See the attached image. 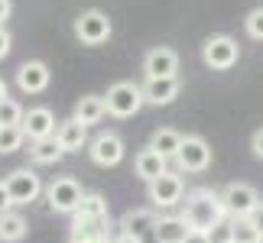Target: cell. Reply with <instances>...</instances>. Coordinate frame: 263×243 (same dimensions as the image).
I'll return each instance as SVG.
<instances>
[{"label": "cell", "instance_id": "cell-1", "mask_svg": "<svg viewBox=\"0 0 263 243\" xmlns=\"http://www.w3.org/2000/svg\"><path fill=\"white\" fill-rule=\"evenodd\" d=\"M228 211L224 201H221V191L215 188H192L185 191V201H182V220H185L189 230H198V234H211L218 224H224Z\"/></svg>", "mask_w": 263, "mask_h": 243}, {"label": "cell", "instance_id": "cell-2", "mask_svg": "<svg viewBox=\"0 0 263 243\" xmlns=\"http://www.w3.org/2000/svg\"><path fill=\"white\" fill-rule=\"evenodd\" d=\"M104 104H107V114L110 117H120V120H124V117L140 114V107L146 104V97H143V88L134 85V81H117V85L107 88Z\"/></svg>", "mask_w": 263, "mask_h": 243}, {"label": "cell", "instance_id": "cell-3", "mask_svg": "<svg viewBox=\"0 0 263 243\" xmlns=\"http://www.w3.org/2000/svg\"><path fill=\"white\" fill-rule=\"evenodd\" d=\"M46 198H49V208H52L55 214H75V208L82 205V198H85V188L78 185L72 175H62V178L49 181Z\"/></svg>", "mask_w": 263, "mask_h": 243}, {"label": "cell", "instance_id": "cell-4", "mask_svg": "<svg viewBox=\"0 0 263 243\" xmlns=\"http://www.w3.org/2000/svg\"><path fill=\"white\" fill-rule=\"evenodd\" d=\"M221 201H224V211L231 220L237 217H250L260 205V195L254 185H247V181H231V185L221 191Z\"/></svg>", "mask_w": 263, "mask_h": 243}, {"label": "cell", "instance_id": "cell-5", "mask_svg": "<svg viewBox=\"0 0 263 243\" xmlns=\"http://www.w3.org/2000/svg\"><path fill=\"white\" fill-rule=\"evenodd\" d=\"M237 58H240V49L231 36H211V39H205V46H201V62L208 68H215V72L234 68Z\"/></svg>", "mask_w": 263, "mask_h": 243}, {"label": "cell", "instance_id": "cell-6", "mask_svg": "<svg viewBox=\"0 0 263 243\" xmlns=\"http://www.w3.org/2000/svg\"><path fill=\"white\" fill-rule=\"evenodd\" d=\"M146 195H149V201H153L156 208H176V205H182V198H185V181H182L179 172L169 169L156 181H149Z\"/></svg>", "mask_w": 263, "mask_h": 243}, {"label": "cell", "instance_id": "cell-7", "mask_svg": "<svg viewBox=\"0 0 263 243\" xmlns=\"http://www.w3.org/2000/svg\"><path fill=\"white\" fill-rule=\"evenodd\" d=\"M4 185H7V195L13 205H33L43 195V181H39V175L33 169H13L4 178Z\"/></svg>", "mask_w": 263, "mask_h": 243}, {"label": "cell", "instance_id": "cell-8", "mask_svg": "<svg viewBox=\"0 0 263 243\" xmlns=\"http://www.w3.org/2000/svg\"><path fill=\"white\" fill-rule=\"evenodd\" d=\"M75 36H78V43H85V46L107 43L110 39V16L101 13V10H85V13L75 19Z\"/></svg>", "mask_w": 263, "mask_h": 243}, {"label": "cell", "instance_id": "cell-9", "mask_svg": "<svg viewBox=\"0 0 263 243\" xmlns=\"http://www.w3.org/2000/svg\"><path fill=\"white\" fill-rule=\"evenodd\" d=\"M176 166H179V172H205L211 166V146L201 136H182Z\"/></svg>", "mask_w": 263, "mask_h": 243}, {"label": "cell", "instance_id": "cell-10", "mask_svg": "<svg viewBox=\"0 0 263 243\" xmlns=\"http://www.w3.org/2000/svg\"><path fill=\"white\" fill-rule=\"evenodd\" d=\"M156 214L153 211H146V208H137V211H127L124 220H120V234H127V237H134L137 243H159L156 237Z\"/></svg>", "mask_w": 263, "mask_h": 243}, {"label": "cell", "instance_id": "cell-11", "mask_svg": "<svg viewBox=\"0 0 263 243\" xmlns=\"http://www.w3.org/2000/svg\"><path fill=\"white\" fill-rule=\"evenodd\" d=\"M110 214L107 217H72V230H68V243H110Z\"/></svg>", "mask_w": 263, "mask_h": 243}, {"label": "cell", "instance_id": "cell-12", "mask_svg": "<svg viewBox=\"0 0 263 243\" xmlns=\"http://www.w3.org/2000/svg\"><path fill=\"white\" fill-rule=\"evenodd\" d=\"M88 156H91L95 166L110 169V166H117V162L124 159V139H120L117 133H98L88 143Z\"/></svg>", "mask_w": 263, "mask_h": 243}, {"label": "cell", "instance_id": "cell-13", "mask_svg": "<svg viewBox=\"0 0 263 243\" xmlns=\"http://www.w3.org/2000/svg\"><path fill=\"white\" fill-rule=\"evenodd\" d=\"M179 72V52L169 46H156L143 55V75L146 78H173Z\"/></svg>", "mask_w": 263, "mask_h": 243}, {"label": "cell", "instance_id": "cell-14", "mask_svg": "<svg viewBox=\"0 0 263 243\" xmlns=\"http://www.w3.org/2000/svg\"><path fill=\"white\" fill-rule=\"evenodd\" d=\"M23 133L26 139L33 143V139H46V136H55V114L49 107H29L26 114H23Z\"/></svg>", "mask_w": 263, "mask_h": 243}, {"label": "cell", "instance_id": "cell-15", "mask_svg": "<svg viewBox=\"0 0 263 243\" xmlns=\"http://www.w3.org/2000/svg\"><path fill=\"white\" fill-rule=\"evenodd\" d=\"M49 78H52V72H49V65L39 62V58H29V62H23L16 68V85H20V91H26V94L46 91Z\"/></svg>", "mask_w": 263, "mask_h": 243}, {"label": "cell", "instance_id": "cell-16", "mask_svg": "<svg viewBox=\"0 0 263 243\" xmlns=\"http://www.w3.org/2000/svg\"><path fill=\"white\" fill-rule=\"evenodd\" d=\"M179 91H182L179 75H173V78H146V85H143V97H146V104L166 107V104H173V100L179 97Z\"/></svg>", "mask_w": 263, "mask_h": 243}, {"label": "cell", "instance_id": "cell-17", "mask_svg": "<svg viewBox=\"0 0 263 243\" xmlns=\"http://www.w3.org/2000/svg\"><path fill=\"white\" fill-rule=\"evenodd\" d=\"M55 139H59V146H62L65 153H82V149L88 146V127L82 124V120L68 117V120H62V124H59Z\"/></svg>", "mask_w": 263, "mask_h": 243}, {"label": "cell", "instance_id": "cell-18", "mask_svg": "<svg viewBox=\"0 0 263 243\" xmlns=\"http://www.w3.org/2000/svg\"><path fill=\"white\" fill-rule=\"evenodd\" d=\"M134 169H137V175L149 185V181H156L163 172H169V159L159 156L153 146H146V149H140V153L134 156Z\"/></svg>", "mask_w": 263, "mask_h": 243}, {"label": "cell", "instance_id": "cell-19", "mask_svg": "<svg viewBox=\"0 0 263 243\" xmlns=\"http://www.w3.org/2000/svg\"><path fill=\"white\" fill-rule=\"evenodd\" d=\"M65 156V149L59 146L55 136H46V139H33L29 143V159L36 162V166H55L59 159Z\"/></svg>", "mask_w": 263, "mask_h": 243}, {"label": "cell", "instance_id": "cell-20", "mask_svg": "<svg viewBox=\"0 0 263 243\" xmlns=\"http://www.w3.org/2000/svg\"><path fill=\"white\" fill-rule=\"evenodd\" d=\"M107 114V104H104V97L101 94H85V97H78V104H75V120H82L85 127H91V124H98L101 117Z\"/></svg>", "mask_w": 263, "mask_h": 243}, {"label": "cell", "instance_id": "cell-21", "mask_svg": "<svg viewBox=\"0 0 263 243\" xmlns=\"http://www.w3.org/2000/svg\"><path fill=\"white\" fill-rule=\"evenodd\" d=\"M156 237H159V243H185L189 227H185V220H182V214L159 217L156 220Z\"/></svg>", "mask_w": 263, "mask_h": 243}, {"label": "cell", "instance_id": "cell-22", "mask_svg": "<svg viewBox=\"0 0 263 243\" xmlns=\"http://www.w3.org/2000/svg\"><path fill=\"white\" fill-rule=\"evenodd\" d=\"M26 230H29V224H26L23 214H16V211L0 214V243H16V240H23Z\"/></svg>", "mask_w": 263, "mask_h": 243}, {"label": "cell", "instance_id": "cell-23", "mask_svg": "<svg viewBox=\"0 0 263 243\" xmlns=\"http://www.w3.org/2000/svg\"><path fill=\"white\" fill-rule=\"evenodd\" d=\"M149 146H153L159 156H166V159H176L179 146H182V133H176V130L163 127V130H156V133L149 136Z\"/></svg>", "mask_w": 263, "mask_h": 243}, {"label": "cell", "instance_id": "cell-24", "mask_svg": "<svg viewBox=\"0 0 263 243\" xmlns=\"http://www.w3.org/2000/svg\"><path fill=\"white\" fill-rule=\"evenodd\" d=\"M107 214H110V208H107L104 195H98V191H85L82 205L75 208V214H72V217L85 220V217H107Z\"/></svg>", "mask_w": 263, "mask_h": 243}, {"label": "cell", "instance_id": "cell-25", "mask_svg": "<svg viewBox=\"0 0 263 243\" xmlns=\"http://www.w3.org/2000/svg\"><path fill=\"white\" fill-rule=\"evenodd\" d=\"M231 243H260V230L254 227L250 217L231 220Z\"/></svg>", "mask_w": 263, "mask_h": 243}, {"label": "cell", "instance_id": "cell-26", "mask_svg": "<svg viewBox=\"0 0 263 243\" xmlns=\"http://www.w3.org/2000/svg\"><path fill=\"white\" fill-rule=\"evenodd\" d=\"M23 139H26V133H23V127H0V153H16L20 146H23Z\"/></svg>", "mask_w": 263, "mask_h": 243}, {"label": "cell", "instance_id": "cell-27", "mask_svg": "<svg viewBox=\"0 0 263 243\" xmlns=\"http://www.w3.org/2000/svg\"><path fill=\"white\" fill-rule=\"evenodd\" d=\"M23 114H26V110L20 107L13 97L0 100V127H20V124H23Z\"/></svg>", "mask_w": 263, "mask_h": 243}, {"label": "cell", "instance_id": "cell-28", "mask_svg": "<svg viewBox=\"0 0 263 243\" xmlns=\"http://www.w3.org/2000/svg\"><path fill=\"white\" fill-rule=\"evenodd\" d=\"M244 26H247V36L263 39V7L250 10V13H247V19H244Z\"/></svg>", "mask_w": 263, "mask_h": 243}, {"label": "cell", "instance_id": "cell-29", "mask_svg": "<svg viewBox=\"0 0 263 243\" xmlns=\"http://www.w3.org/2000/svg\"><path fill=\"white\" fill-rule=\"evenodd\" d=\"M250 149H254V156H257V159H263V127L257 130L254 136H250Z\"/></svg>", "mask_w": 263, "mask_h": 243}, {"label": "cell", "instance_id": "cell-30", "mask_svg": "<svg viewBox=\"0 0 263 243\" xmlns=\"http://www.w3.org/2000/svg\"><path fill=\"white\" fill-rule=\"evenodd\" d=\"M10 46H13V39H10V33H7V26H0V58H7V52H10Z\"/></svg>", "mask_w": 263, "mask_h": 243}, {"label": "cell", "instance_id": "cell-31", "mask_svg": "<svg viewBox=\"0 0 263 243\" xmlns=\"http://www.w3.org/2000/svg\"><path fill=\"white\" fill-rule=\"evenodd\" d=\"M7 211H13V201H10V195H7V185L0 181V214H7Z\"/></svg>", "mask_w": 263, "mask_h": 243}, {"label": "cell", "instance_id": "cell-32", "mask_svg": "<svg viewBox=\"0 0 263 243\" xmlns=\"http://www.w3.org/2000/svg\"><path fill=\"white\" fill-rule=\"evenodd\" d=\"M10 13H13V4H10V0H0V26H7Z\"/></svg>", "mask_w": 263, "mask_h": 243}, {"label": "cell", "instance_id": "cell-33", "mask_svg": "<svg viewBox=\"0 0 263 243\" xmlns=\"http://www.w3.org/2000/svg\"><path fill=\"white\" fill-rule=\"evenodd\" d=\"M250 220H254V227L260 230V237H263V201L257 205V211H254V214H250Z\"/></svg>", "mask_w": 263, "mask_h": 243}, {"label": "cell", "instance_id": "cell-34", "mask_svg": "<svg viewBox=\"0 0 263 243\" xmlns=\"http://www.w3.org/2000/svg\"><path fill=\"white\" fill-rule=\"evenodd\" d=\"M185 243H211V237H208V234H198V230H189Z\"/></svg>", "mask_w": 263, "mask_h": 243}, {"label": "cell", "instance_id": "cell-35", "mask_svg": "<svg viewBox=\"0 0 263 243\" xmlns=\"http://www.w3.org/2000/svg\"><path fill=\"white\" fill-rule=\"evenodd\" d=\"M110 243H137V240L127 237V234H114V240H110Z\"/></svg>", "mask_w": 263, "mask_h": 243}, {"label": "cell", "instance_id": "cell-36", "mask_svg": "<svg viewBox=\"0 0 263 243\" xmlns=\"http://www.w3.org/2000/svg\"><path fill=\"white\" fill-rule=\"evenodd\" d=\"M10 94H7V85H4V81H0V100H7Z\"/></svg>", "mask_w": 263, "mask_h": 243}, {"label": "cell", "instance_id": "cell-37", "mask_svg": "<svg viewBox=\"0 0 263 243\" xmlns=\"http://www.w3.org/2000/svg\"><path fill=\"white\" fill-rule=\"evenodd\" d=\"M260 243H263V237H260Z\"/></svg>", "mask_w": 263, "mask_h": 243}]
</instances>
